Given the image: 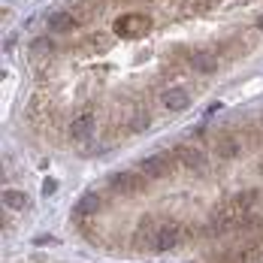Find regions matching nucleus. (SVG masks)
<instances>
[{"label":"nucleus","instance_id":"obj_1","mask_svg":"<svg viewBox=\"0 0 263 263\" xmlns=\"http://www.w3.org/2000/svg\"><path fill=\"white\" fill-rule=\"evenodd\" d=\"M176 166H179V158L173 152L170 155H148V158H142V163H139V173L145 179H166V176L176 173Z\"/></svg>","mask_w":263,"mask_h":263},{"label":"nucleus","instance_id":"obj_2","mask_svg":"<svg viewBox=\"0 0 263 263\" xmlns=\"http://www.w3.org/2000/svg\"><path fill=\"white\" fill-rule=\"evenodd\" d=\"M152 27V18L145 12H124L115 18V36H142Z\"/></svg>","mask_w":263,"mask_h":263},{"label":"nucleus","instance_id":"obj_3","mask_svg":"<svg viewBox=\"0 0 263 263\" xmlns=\"http://www.w3.org/2000/svg\"><path fill=\"white\" fill-rule=\"evenodd\" d=\"M173 155L179 158V163L182 166H187V170H194V173H203L206 166H209V160H206V155L197 148V145H187V142H179L176 148H173Z\"/></svg>","mask_w":263,"mask_h":263},{"label":"nucleus","instance_id":"obj_4","mask_svg":"<svg viewBox=\"0 0 263 263\" xmlns=\"http://www.w3.org/2000/svg\"><path fill=\"white\" fill-rule=\"evenodd\" d=\"M179 239H182V227H179V224H163V227L155 230V236H152V251L163 254V251L176 248Z\"/></svg>","mask_w":263,"mask_h":263},{"label":"nucleus","instance_id":"obj_5","mask_svg":"<svg viewBox=\"0 0 263 263\" xmlns=\"http://www.w3.org/2000/svg\"><path fill=\"white\" fill-rule=\"evenodd\" d=\"M233 227H236L233 206H230V209H215V212H212L209 227H206V233H209V236H221V233H230Z\"/></svg>","mask_w":263,"mask_h":263},{"label":"nucleus","instance_id":"obj_6","mask_svg":"<svg viewBox=\"0 0 263 263\" xmlns=\"http://www.w3.org/2000/svg\"><path fill=\"white\" fill-rule=\"evenodd\" d=\"M187 103H191V94L184 88H179V85H173V88H166L160 94V106L166 112H182V109H187Z\"/></svg>","mask_w":263,"mask_h":263},{"label":"nucleus","instance_id":"obj_7","mask_svg":"<svg viewBox=\"0 0 263 263\" xmlns=\"http://www.w3.org/2000/svg\"><path fill=\"white\" fill-rule=\"evenodd\" d=\"M109 184H112L115 194H139V191L145 187V182H142L136 173H115V176L109 179Z\"/></svg>","mask_w":263,"mask_h":263},{"label":"nucleus","instance_id":"obj_8","mask_svg":"<svg viewBox=\"0 0 263 263\" xmlns=\"http://www.w3.org/2000/svg\"><path fill=\"white\" fill-rule=\"evenodd\" d=\"M70 136L79 139V142L91 139V136H94V115H91V112H82L79 118H73V121H70Z\"/></svg>","mask_w":263,"mask_h":263},{"label":"nucleus","instance_id":"obj_9","mask_svg":"<svg viewBox=\"0 0 263 263\" xmlns=\"http://www.w3.org/2000/svg\"><path fill=\"white\" fill-rule=\"evenodd\" d=\"M76 27H79V18L73 12H52L49 15V30L52 33H70Z\"/></svg>","mask_w":263,"mask_h":263},{"label":"nucleus","instance_id":"obj_10","mask_svg":"<svg viewBox=\"0 0 263 263\" xmlns=\"http://www.w3.org/2000/svg\"><path fill=\"white\" fill-rule=\"evenodd\" d=\"M187 64H191V70H197V73H215V70H218V61H215L212 52H191Z\"/></svg>","mask_w":263,"mask_h":263},{"label":"nucleus","instance_id":"obj_11","mask_svg":"<svg viewBox=\"0 0 263 263\" xmlns=\"http://www.w3.org/2000/svg\"><path fill=\"white\" fill-rule=\"evenodd\" d=\"M3 206L12 209V212H22L27 206V197L22 191H12V187H9V191H3Z\"/></svg>","mask_w":263,"mask_h":263},{"label":"nucleus","instance_id":"obj_12","mask_svg":"<svg viewBox=\"0 0 263 263\" xmlns=\"http://www.w3.org/2000/svg\"><path fill=\"white\" fill-rule=\"evenodd\" d=\"M254 200H257V191H239L233 197V212H251Z\"/></svg>","mask_w":263,"mask_h":263},{"label":"nucleus","instance_id":"obj_13","mask_svg":"<svg viewBox=\"0 0 263 263\" xmlns=\"http://www.w3.org/2000/svg\"><path fill=\"white\" fill-rule=\"evenodd\" d=\"M100 206H103V200H100L97 194H85L79 203H76V212H82V215H91V212H97Z\"/></svg>","mask_w":263,"mask_h":263},{"label":"nucleus","instance_id":"obj_14","mask_svg":"<svg viewBox=\"0 0 263 263\" xmlns=\"http://www.w3.org/2000/svg\"><path fill=\"white\" fill-rule=\"evenodd\" d=\"M236 152H239V145L233 139H221V142H218V155H221V158H236Z\"/></svg>","mask_w":263,"mask_h":263},{"label":"nucleus","instance_id":"obj_15","mask_svg":"<svg viewBox=\"0 0 263 263\" xmlns=\"http://www.w3.org/2000/svg\"><path fill=\"white\" fill-rule=\"evenodd\" d=\"M54 187H58V182H54V179H46V184H43V194L49 197V194H54Z\"/></svg>","mask_w":263,"mask_h":263},{"label":"nucleus","instance_id":"obj_16","mask_svg":"<svg viewBox=\"0 0 263 263\" xmlns=\"http://www.w3.org/2000/svg\"><path fill=\"white\" fill-rule=\"evenodd\" d=\"M257 27H260V30H263V15H260V18H257Z\"/></svg>","mask_w":263,"mask_h":263}]
</instances>
